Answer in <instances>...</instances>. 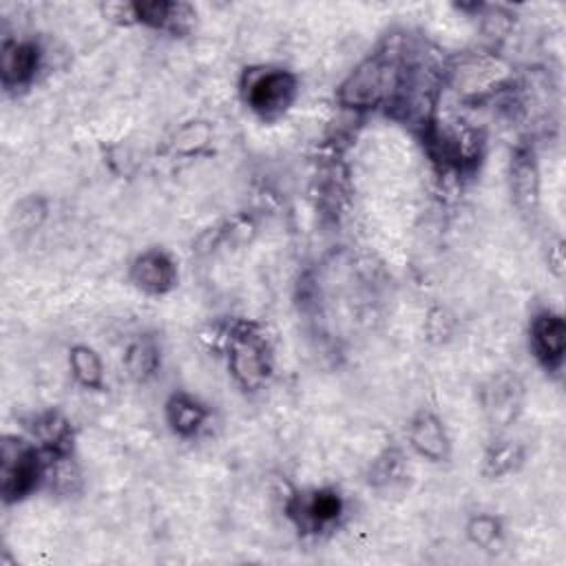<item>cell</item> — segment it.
<instances>
[{"mask_svg": "<svg viewBox=\"0 0 566 566\" xmlns=\"http://www.w3.org/2000/svg\"><path fill=\"white\" fill-rule=\"evenodd\" d=\"M405 66L407 57L396 44H380L343 77L336 102L354 113L387 108L400 86Z\"/></svg>", "mask_w": 566, "mask_h": 566, "instance_id": "cell-1", "label": "cell"}, {"mask_svg": "<svg viewBox=\"0 0 566 566\" xmlns=\"http://www.w3.org/2000/svg\"><path fill=\"white\" fill-rule=\"evenodd\" d=\"M226 365L232 382L243 394L265 389L272 378V347L254 323H234L221 336Z\"/></svg>", "mask_w": 566, "mask_h": 566, "instance_id": "cell-2", "label": "cell"}, {"mask_svg": "<svg viewBox=\"0 0 566 566\" xmlns=\"http://www.w3.org/2000/svg\"><path fill=\"white\" fill-rule=\"evenodd\" d=\"M301 93L298 75L283 66H250L239 82L243 106L263 124L283 119Z\"/></svg>", "mask_w": 566, "mask_h": 566, "instance_id": "cell-3", "label": "cell"}, {"mask_svg": "<svg viewBox=\"0 0 566 566\" xmlns=\"http://www.w3.org/2000/svg\"><path fill=\"white\" fill-rule=\"evenodd\" d=\"M49 475V458L24 436H4L0 449V495L4 504H20L35 495Z\"/></svg>", "mask_w": 566, "mask_h": 566, "instance_id": "cell-4", "label": "cell"}, {"mask_svg": "<svg viewBox=\"0 0 566 566\" xmlns=\"http://www.w3.org/2000/svg\"><path fill=\"white\" fill-rule=\"evenodd\" d=\"M513 75L504 60L493 53H464L442 66V86L451 88L462 102H482L511 84Z\"/></svg>", "mask_w": 566, "mask_h": 566, "instance_id": "cell-5", "label": "cell"}, {"mask_svg": "<svg viewBox=\"0 0 566 566\" xmlns=\"http://www.w3.org/2000/svg\"><path fill=\"white\" fill-rule=\"evenodd\" d=\"M285 515L301 535L318 537L336 531L345 517V497L334 486L296 489L285 500Z\"/></svg>", "mask_w": 566, "mask_h": 566, "instance_id": "cell-6", "label": "cell"}, {"mask_svg": "<svg viewBox=\"0 0 566 566\" xmlns=\"http://www.w3.org/2000/svg\"><path fill=\"white\" fill-rule=\"evenodd\" d=\"M44 64V51L33 38H7L0 49V82L7 93L31 88Z\"/></svg>", "mask_w": 566, "mask_h": 566, "instance_id": "cell-7", "label": "cell"}, {"mask_svg": "<svg viewBox=\"0 0 566 566\" xmlns=\"http://www.w3.org/2000/svg\"><path fill=\"white\" fill-rule=\"evenodd\" d=\"M128 281L146 296H166L179 283V268L168 250L146 248L128 263Z\"/></svg>", "mask_w": 566, "mask_h": 566, "instance_id": "cell-8", "label": "cell"}, {"mask_svg": "<svg viewBox=\"0 0 566 566\" xmlns=\"http://www.w3.org/2000/svg\"><path fill=\"white\" fill-rule=\"evenodd\" d=\"M407 447L413 455L429 464H442L451 458V436L444 420L429 407L411 413L405 429Z\"/></svg>", "mask_w": 566, "mask_h": 566, "instance_id": "cell-9", "label": "cell"}, {"mask_svg": "<svg viewBox=\"0 0 566 566\" xmlns=\"http://www.w3.org/2000/svg\"><path fill=\"white\" fill-rule=\"evenodd\" d=\"M528 347L544 371H559L566 354V321L555 310H539L528 323Z\"/></svg>", "mask_w": 566, "mask_h": 566, "instance_id": "cell-10", "label": "cell"}, {"mask_svg": "<svg viewBox=\"0 0 566 566\" xmlns=\"http://www.w3.org/2000/svg\"><path fill=\"white\" fill-rule=\"evenodd\" d=\"M509 186L517 210L524 217H537L542 203V177L533 146H517L509 161Z\"/></svg>", "mask_w": 566, "mask_h": 566, "instance_id": "cell-11", "label": "cell"}, {"mask_svg": "<svg viewBox=\"0 0 566 566\" xmlns=\"http://www.w3.org/2000/svg\"><path fill=\"white\" fill-rule=\"evenodd\" d=\"M27 436L49 460L73 455L75 433L71 420L57 409H44L33 413L27 422Z\"/></svg>", "mask_w": 566, "mask_h": 566, "instance_id": "cell-12", "label": "cell"}, {"mask_svg": "<svg viewBox=\"0 0 566 566\" xmlns=\"http://www.w3.org/2000/svg\"><path fill=\"white\" fill-rule=\"evenodd\" d=\"M484 413L497 431L511 427L517 416L522 413L524 405V385L515 374H500L495 376L482 394Z\"/></svg>", "mask_w": 566, "mask_h": 566, "instance_id": "cell-13", "label": "cell"}, {"mask_svg": "<svg viewBox=\"0 0 566 566\" xmlns=\"http://www.w3.org/2000/svg\"><path fill=\"white\" fill-rule=\"evenodd\" d=\"M210 407L190 391L177 389L164 402V420L172 436L181 440L197 438L210 422Z\"/></svg>", "mask_w": 566, "mask_h": 566, "instance_id": "cell-14", "label": "cell"}, {"mask_svg": "<svg viewBox=\"0 0 566 566\" xmlns=\"http://www.w3.org/2000/svg\"><path fill=\"white\" fill-rule=\"evenodd\" d=\"M128 22H137L148 29L181 33L192 22L195 13L190 4L168 2V0H146L128 4Z\"/></svg>", "mask_w": 566, "mask_h": 566, "instance_id": "cell-15", "label": "cell"}, {"mask_svg": "<svg viewBox=\"0 0 566 566\" xmlns=\"http://www.w3.org/2000/svg\"><path fill=\"white\" fill-rule=\"evenodd\" d=\"M161 363H164L161 345L153 334L135 336L122 354V367L126 376L137 385L150 382L159 374Z\"/></svg>", "mask_w": 566, "mask_h": 566, "instance_id": "cell-16", "label": "cell"}, {"mask_svg": "<svg viewBox=\"0 0 566 566\" xmlns=\"http://www.w3.org/2000/svg\"><path fill=\"white\" fill-rule=\"evenodd\" d=\"M526 458V449L520 440L497 433L482 453L480 471L486 480H500L515 473Z\"/></svg>", "mask_w": 566, "mask_h": 566, "instance_id": "cell-17", "label": "cell"}, {"mask_svg": "<svg viewBox=\"0 0 566 566\" xmlns=\"http://www.w3.org/2000/svg\"><path fill=\"white\" fill-rule=\"evenodd\" d=\"M69 371L73 380L86 391H104L106 389V369L99 352L86 343H75L66 354Z\"/></svg>", "mask_w": 566, "mask_h": 566, "instance_id": "cell-18", "label": "cell"}, {"mask_svg": "<svg viewBox=\"0 0 566 566\" xmlns=\"http://www.w3.org/2000/svg\"><path fill=\"white\" fill-rule=\"evenodd\" d=\"M464 537L473 548L482 553H497L502 551L506 537L504 520L491 511L471 513L469 520L464 522Z\"/></svg>", "mask_w": 566, "mask_h": 566, "instance_id": "cell-19", "label": "cell"}, {"mask_svg": "<svg viewBox=\"0 0 566 566\" xmlns=\"http://www.w3.org/2000/svg\"><path fill=\"white\" fill-rule=\"evenodd\" d=\"M405 478H409V467H407V453L391 444L387 449H382L369 464L367 471V482L374 489H394L398 484L405 482Z\"/></svg>", "mask_w": 566, "mask_h": 566, "instance_id": "cell-20", "label": "cell"}, {"mask_svg": "<svg viewBox=\"0 0 566 566\" xmlns=\"http://www.w3.org/2000/svg\"><path fill=\"white\" fill-rule=\"evenodd\" d=\"M212 142V126L203 119L184 122L170 137V153L179 157H197Z\"/></svg>", "mask_w": 566, "mask_h": 566, "instance_id": "cell-21", "label": "cell"}, {"mask_svg": "<svg viewBox=\"0 0 566 566\" xmlns=\"http://www.w3.org/2000/svg\"><path fill=\"white\" fill-rule=\"evenodd\" d=\"M455 332V318L447 307H431L424 318V334L431 343H447Z\"/></svg>", "mask_w": 566, "mask_h": 566, "instance_id": "cell-22", "label": "cell"}]
</instances>
